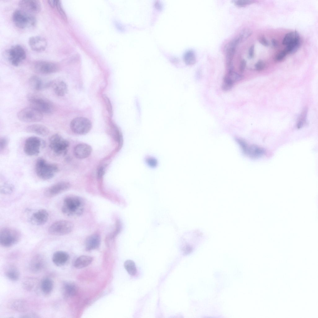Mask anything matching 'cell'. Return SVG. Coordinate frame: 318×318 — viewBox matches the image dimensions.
<instances>
[{
    "instance_id": "40",
    "label": "cell",
    "mask_w": 318,
    "mask_h": 318,
    "mask_svg": "<svg viewBox=\"0 0 318 318\" xmlns=\"http://www.w3.org/2000/svg\"><path fill=\"white\" fill-rule=\"evenodd\" d=\"M235 5L239 7H243L250 4L253 1L248 0H235L233 1Z\"/></svg>"
},
{
    "instance_id": "28",
    "label": "cell",
    "mask_w": 318,
    "mask_h": 318,
    "mask_svg": "<svg viewBox=\"0 0 318 318\" xmlns=\"http://www.w3.org/2000/svg\"><path fill=\"white\" fill-rule=\"evenodd\" d=\"M63 291L65 296L71 297L74 296L77 292V289L75 285L70 282L65 283L63 285Z\"/></svg>"
},
{
    "instance_id": "36",
    "label": "cell",
    "mask_w": 318,
    "mask_h": 318,
    "mask_svg": "<svg viewBox=\"0 0 318 318\" xmlns=\"http://www.w3.org/2000/svg\"><path fill=\"white\" fill-rule=\"evenodd\" d=\"M225 77L234 83L240 81L243 78V75L233 71L229 72Z\"/></svg>"
},
{
    "instance_id": "29",
    "label": "cell",
    "mask_w": 318,
    "mask_h": 318,
    "mask_svg": "<svg viewBox=\"0 0 318 318\" xmlns=\"http://www.w3.org/2000/svg\"><path fill=\"white\" fill-rule=\"evenodd\" d=\"M53 287V283L50 279L45 278L42 280L41 288L42 291L44 294H49L52 291Z\"/></svg>"
},
{
    "instance_id": "44",
    "label": "cell",
    "mask_w": 318,
    "mask_h": 318,
    "mask_svg": "<svg viewBox=\"0 0 318 318\" xmlns=\"http://www.w3.org/2000/svg\"><path fill=\"white\" fill-rule=\"evenodd\" d=\"M265 63L261 60H259L255 64V67L256 69L258 71H261L265 68Z\"/></svg>"
},
{
    "instance_id": "26",
    "label": "cell",
    "mask_w": 318,
    "mask_h": 318,
    "mask_svg": "<svg viewBox=\"0 0 318 318\" xmlns=\"http://www.w3.org/2000/svg\"><path fill=\"white\" fill-rule=\"evenodd\" d=\"M92 261L93 258L91 257L86 255H82L78 257L75 260L74 266L77 268H82L90 264Z\"/></svg>"
},
{
    "instance_id": "46",
    "label": "cell",
    "mask_w": 318,
    "mask_h": 318,
    "mask_svg": "<svg viewBox=\"0 0 318 318\" xmlns=\"http://www.w3.org/2000/svg\"><path fill=\"white\" fill-rule=\"evenodd\" d=\"M7 139L5 137H2L0 139V151L4 149L7 144Z\"/></svg>"
},
{
    "instance_id": "5",
    "label": "cell",
    "mask_w": 318,
    "mask_h": 318,
    "mask_svg": "<svg viewBox=\"0 0 318 318\" xmlns=\"http://www.w3.org/2000/svg\"><path fill=\"white\" fill-rule=\"evenodd\" d=\"M12 19L16 26L22 29L34 26L36 23V19L32 14L21 9L13 12Z\"/></svg>"
},
{
    "instance_id": "37",
    "label": "cell",
    "mask_w": 318,
    "mask_h": 318,
    "mask_svg": "<svg viewBox=\"0 0 318 318\" xmlns=\"http://www.w3.org/2000/svg\"><path fill=\"white\" fill-rule=\"evenodd\" d=\"M252 34V31L251 30L248 28H245L243 29L240 33L239 35L237 37L238 38L240 42L243 41L247 39Z\"/></svg>"
},
{
    "instance_id": "9",
    "label": "cell",
    "mask_w": 318,
    "mask_h": 318,
    "mask_svg": "<svg viewBox=\"0 0 318 318\" xmlns=\"http://www.w3.org/2000/svg\"><path fill=\"white\" fill-rule=\"evenodd\" d=\"M74 228V225L67 220L57 221L49 227L48 231L50 234L56 236H62L70 233Z\"/></svg>"
},
{
    "instance_id": "4",
    "label": "cell",
    "mask_w": 318,
    "mask_h": 318,
    "mask_svg": "<svg viewBox=\"0 0 318 318\" xmlns=\"http://www.w3.org/2000/svg\"><path fill=\"white\" fill-rule=\"evenodd\" d=\"M21 234L18 230L11 228L2 229L0 232V243L5 247H11L18 242L21 238Z\"/></svg>"
},
{
    "instance_id": "42",
    "label": "cell",
    "mask_w": 318,
    "mask_h": 318,
    "mask_svg": "<svg viewBox=\"0 0 318 318\" xmlns=\"http://www.w3.org/2000/svg\"><path fill=\"white\" fill-rule=\"evenodd\" d=\"M145 160L148 164L151 167H156L157 164L156 159L151 157H146Z\"/></svg>"
},
{
    "instance_id": "41",
    "label": "cell",
    "mask_w": 318,
    "mask_h": 318,
    "mask_svg": "<svg viewBox=\"0 0 318 318\" xmlns=\"http://www.w3.org/2000/svg\"><path fill=\"white\" fill-rule=\"evenodd\" d=\"M56 7L57 8L61 16L64 20H66V16L65 12L63 10L61 4V2L60 1H57Z\"/></svg>"
},
{
    "instance_id": "47",
    "label": "cell",
    "mask_w": 318,
    "mask_h": 318,
    "mask_svg": "<svg viewBox=\"0 0 318 318\" xmlns=\"http://www.w3.org/2000/svg\"><path fill=\"white\" fill-rule=\"evenodd\" d=\"M246 65V62L245 60L243 59L241 61L239 66V70L241 73H243L245 69Z\"/></svg>"
},
{
    "instance_id": "7",
    "label": "cell",
    "mask_w": 318,
    "mask_h": 318,
    "mask_svg": "<svg viewBox=\"0 0 318 318\" xmlns=\"http://www.w3.org/2000/svg\"><path fill=\"white\" fill-rule=\"evenodd\" d=\"M69 145L68 142L58 134H54L49 139V146L57 155L65 154Z\"/></svg>"
},
{
    "instance_id": "51",
    "label": "cell",
    "mask_w": 318,
    "mask_h": 318,
    "mask_svg": "<svg viewBox=\"0 0 318 318\" xmlns=\"http://www.w3.org/2000/svg\"><path fill=\"white\" fill-rule=\"evenodd\" d=\"M104 170L103 168L102 167H100L98 171V175L99 177H101L102 176L104 173Z\"/></svg>"
},
{
    "instance_id": "12",
    "label": "cell",
    "mask_w": 318,
    "mask_h": 318,
    "mask_svg": "<svg viewBox=\"0 0 318 318\" xmlns=\"http://www.w3.org/2000/svg\"><path fill=\"white\" fill-rule=\"evenodd\" d=\"M8 60L15 66H18L26 57L25 51L20 45H16L11 47L7 52Z\"/></svg>"
},
{
    "instance_id": "18",
    "label": "cell",
    "mask_w": 318,
    "mask_h": 318,
    "mask_svg": "<svg viewBox=\"0 0 318 318\" xmlns=\"http://www.w3.org/2000/svg\"><path fill=\"white\" fill-rule=\"evenodd\" d=\"M49 218V214L45 209H40L34 213L30 218V221L33 225H42L45 224Z\"/></svg>"
},
{
    "instance_id": "33",
    "label": "cell",
    "mask_w": 318,
    "mask_h": 318,
    "mask_svg": "<svg viewBox=\"0 0 318 318\" xmlns=\"http://www.w3.org/2000/svg\"><path fill=\"white\" fill-rule=\"evenodd\" d=\"M124 266L128 274L131 276H134L137 273V270L135 264L132 260H128L124 264Z\"/></svg>"
},
{
    "instance_id": "32",
    "label": "cell",
    "mask_w": 318,
    "mask_h": 318,
    "mask_svg": "<svg viewBox=\"0 0 318 318\" xmlns=\"http://www.w3.org/2000/svg\"><path fill=\"white\" fill-rule=\"evenodd\" d=\"M184 60L187 65H194L196 62V57L194 52L191 50L187 51L184 55Z\"/></svg>"
},
{
    "instance_id": "25",
    "label": "cell",
    "mask_w": 318,
    "mask_h": 318,
    "mask_svg": "<svg viewBox=\"0 0 318 318\" xmlns=\"http://www.w3.org/2000/svg\"><path fill=\"white\" fill-rule=\"evenodd\" d=\"M52 86L55 93L58 96H64L67 93V87L66 84L62 80H57L52 82Z\"/></svg>"
},
{
    "instance_id": "10",
    "label": "cell",
    "mask_w": 318,
    "mask_h": 318,
    "mask_svg": "<svg viewBox=\"0 0 318 318\" xmlns=\"http://www.w3.org/2000/svg\"><path fill=\"white\" fill-rule=\"evenodd\" d=\"M235 140L243 153L249 157L259 158L265 153V150L262 148L255 145H249L241 138H236Z\"/></svg>"
},
{
    "instance_id": "50",
    "label": "cell",
    "mask_w": 318,
    "mask_h": 318,
    "mask_svg": "<svg viewBox=\"0 0 318 318\" xmlns=\"http://www.w3.org/2000/svg\"><path fill=\"white\" fill-rule=\"evenodd\" d=\"M57 1V0H48V2L52 7H54L56 6Z\"/></svg>"
},
{
    "instance_id": "3",
    "label": "cell",
    "mask_w": 318,
    "mask_h": 318,
    "mask_svg": "<svg viewBox=\"0 0 318 318\" xmlns=\"http://www.w3.org/2000/svg\"><path fill=\"white\" fill-rule=\"evenodd\" d=\"M28 100L30 107L43 114H51L54 110V107L53 103L48 99L43 97L32 95L28 97Z\"/></svg>"
},
{
    "instance_id": "21",
    "label": "cell",
    "mask_w": 318,
    "mask_h": 318,
    "mask_svg": "<svg viewBox=\"0 0 318 318\" xmlns=\"http://www.w3.org/2000/svg\"><path fill=\"white\" fill-rule=\"evenodd\" d=\"M27 132L43 136H48L49 133L48 129L46 126L39 124H34L28 126L26 128Z\"/></svg>"
},
{
    "instance_id": "19",
    "label": "cell",
    "mask_w": 318,
    "mask_h": 318,
    "mask_svg": "<svg viewBox=\"0 0 318 318\" xmlns=\"http://www.w3.org/2000/svg\"><path fill=\"white\" fill-rule=\"evenodd\" d=\"M92 148L86 144L81 143L76 145L74 148V154L76 157L80 159L88 157L91 154Z\"/></svg>"
},
{
    "instance_id": "13",
    "label": "cell",
    "mask_w": 318,
    "mask_h": 318,
    "mask_svg": "<svg viewBox=\"0 0 318 318\" xmlns=\"http://www.w3.org/2000/svg\"><path fill=\"white\" fill-rule=\"evenodd\" d=\"M240 42L239 39L237 37L228 43L225 48L226 64L229 72L233 71L232 61L236 47Z\"/></svg>"
},
{
    "instance_id": "15",
    "label": "cell",
    "mask_w": 318,
    "mask_h": 318,
    "mask_svg": "<svg viewBox=\"0 0 318 318\" xmlns=\"http://www.w3.org/2000/svg\"><path fill=\"white\" fill-rule=\"evenodd\" d=\"M70 186L68 182H59L48 188L45 190L44 194L46 197H52L68 190Z\"/></svg>"
},
{
    "instance_id": "8",
    "label": "cell",
    "mask_w": 318,
    "mask_h": 318,
    "mask_svg": "<svg viewBox=\"0 0 318 318\" xmlns=\"http://www.w3.org/2000/svg\"><path fill=\"white\" fill-rule=\"evenodd\" d=\"M18 119L20 121L27 123L36 122L40 121L43 118V114L31 107L25 108L17 114Z\"/></svg>"
},
{
    "instance_id": "20",
    "label": "cell",
    "mask_w": 318,
    "mask_h": 318,
    "mask_svg": "<svg viewBox=\"0 0 318 318\" xmlns=\"http://www.w3.org/2000/svg\"><path fill=\"white\" fill-rule=\"evenodd\" d=\"M52 82H44L41 78L36 76L31 77L29 80V84L33 89L39 91L50 86Z\"/></svg>"
},
{
    "instance_id": "39",
    "label": "cell",
    "mask_w": 318,
    "mask_h": 318,
    "mask_svg": "<svg viewBox=\"0 0 318 318\" xmlns=\"http://www.w3.org/2000/svg\"><path fill=\"white\" fill-rule=\"evenodd\" d=\"M234 83L225 77L221 86L222 89L225 91L230 90L233 87Z\"/></svg>"
},
{
    "instance_id": "23",
    "label": "cell",
    "mask_w": 318,
    "mask_h": 318,
    "mask_svg": "<svg viewBox=\"0 0 318 318\" xmlns=\"http://www.w3.org/2000/svg\"><path fill=\"white\" fill-rule=\"evenodd\" d=\"M100 237L97 234H93L89 236L85 241L86 249L90 251L98 248L100 243Z\"/></svg>"
},
{
    "instance_id": "14",
    "label": "cell",
    "mask_w": 318,
    "mask_h": 318,
    "mask_svg": "<svg viewBox=\"0 0 318 318\" xmlns=\"http://www.w3.org/2000/svg\"><path fill=\"white\" fill-rule=\"evenodd\" d=\"M34 68L37 72L42 74H49L57 71L59 69L56 64L45 61H39L34 65Z\"/></svg>"
},
{
    "instance_id": "48",
    "label": "cell",
    "mask_w": 318,
    "mask_h": 318,
    "mask_svg": "<svg viewBox=\"0 0 318 318\" xmlns=\"http://www.w3.org/2000/svg\"><path fill=\"white\" fill-rule=\"evenodd\" d=\"M259 41V42L264 46H267L269 45V43L268 40L263 36L260 38Z\"/></svg>"
},
{
    "instance_id": "30",
    "label": "cell",
    "mask_w": 318,
    "mask_h": 318,
    "mask_svg": "<svg viewBox=\"0 0 318 318\" xmlns=\"http://www.w3.org/2000/svg\"><path fill=\"white\" fill-rule=\"evenodd\" d=\"M299 39V35L297 32L294 31L290 32L285 35L283 40L282 44L287 46Z\"/></svg>"
},
{
    "instance_id": "27",
    "label": "cell",
    "mask_w": 318,
    "mask_h": 318,
    "mask_svg": "<svg viewBox=\"0 0 318 318\" xmlns=\"http://www.w3.org/2000/svg\"><path fill=\"white\" fill-rule=\"evenodd\" d=\"M6 276L10 280L15 281L19 279L20 275L17 269L13 266H9L5 271Z\"/></svg>"
},
{
    "instance_id": "16",
    "label": "cell",
    "mask_w": 318,
    "mask_h": 318,
    "mask_svg": "<svg viewBox=\"0 0 318 318\" xmlns=\"http://www.w3.org/2000/svg\"><path fill=\"white\" fill-rule=\"evenodd\" d=\"M19 5L20 9L31 14L39 12L41 9V4L38 0H20Z\"/></svg>"
},
{
    "instance_id": "34",
    "label": "cell",
    "mask_w": 318,
    "mask_h": 318,
    "mask_svg": "<svg viewBox=\"0 0 318 318\" xmlns=\"http://www.w3.org/2000/svg\"><path fill=\"white\" fill-rule=\"evenodd\" d=\"M14 189V186L12 184L6 182L1 186L0 192L3 194H9L13 192Z\"/></svg>"
},
{
    "instance_id": "2",
    "label": "cell",
    "mask_w": 318,
    "mask_h": 318,
    "mask_svg": "<svg viewBox=\"0 0 318 318\" xmlns=\"http://www.w3.org/2000/svg\"><path fill=\"white\" fill-rule=\"evenodd\" d=\"M35 171L38 176L44 180L49 179L52 178L58 171L57 166L48 163L43 158H39L35 165Z\"/></svg>"
},
{
    "instance_id": "1",
    "label": "cell",
    "mask_w": 318,
    "mask_h": 318,
    "mask_svg": "<svg viewBox=\"0 0 318 318\" xmlns=\"http://www.w3.org/2000/svg\"><path fill=\"white\" fill-rule=\"evenodd\" d=\"M84 206V202L81 198L77 196H69L64 200L61 211L68 216H77L82 213Z\"/></svg>"
},
{
    "instance_id": "31",
    "label": "cell",
    "mask_w": 318,
    "mask_h": 318,
    "mask_svg": "<svg viewBox=\"0 0 318 318\" xmlns=\"http://www.w3.org/2000/svg\"><path fill=\"white\" fill-rule=\"evenodd\" d=\"M11 308L16 311H24L28 308L27 303L23 300H16L12 302L11 304Z\"/></svg>"
},
{
    "instance_id": "49",
    "label": "cell",
    "mask_w": 318,
    "mask_h": 318,
    "mask_svg": "<svg viewBox=\"0 0 318 318\" xmlns=\"http://www.w3.org/2000/svg\"><path fill=\"white\" fill-rule=\"evenodd\" d=\"M254 45H252L248 50V56L250 58H252L254 56Z\"/></svg>"
},
{
    "instance_id": "17",
    "label": "cell",
    "mask_w": 318,
    "mask_h": 318,
    "mask_svg": "<svg viewBox=\"0 0 318 318\" xmlns=\"http://www.w3.org/2000/svg\"><path fill=\"white\" fill-rule=\"evenodd\" d=\"M29 44L31 49L35 52H40L44 50L47 46V42L43 38L34 36L30 38Z\"/></svg>"
},
{
    "instance_id": "35",
    "label": "cell",
    "mask_w": 318,
    "mask_h": 318,
    "mask_svg": "<svg viewBox=\"0 0 318 318\" xmlns=\"http://www.w3.org/2000/svg\"><path fill=\"white\" fill-rule=\"evenodd\" d=\"M300 46V39L286 46L284 50L287 53H293L296 52Z\"/></svg>"
},
{
    "instance_id": "38",
    "label": "cell",
    "mask_w": 318,
    "mask_h": 318,
    "mask_svg": "<svg viewBox=\"0 0 318 318\" xmlns=\"http://www.w3.org/2000/svg\"><path fill=\"white\" fill-rule=\"evenodd\" d=\"M307 110L305 108L302 112L300 115L297 123V127L298 128H300L303 127L306 118Z\"/></svg>"
},
{
    "instance_id": "6",
    "label": "cell",
    "mask_w": 318,
    "mask_h": 318,
    "mask_svg": "<svg viewBox=\"0 0 318 318\" xmlns=\"http://www.w3.org/2000/svg\"><path fill=\"white\" fill-rule=\"evenodd\" d=\"M45 145L44 141L40 138L36 136L30 137L25 141L24 151L28 156H36L39 153L41 149L44 148Z\"/></svg>"
},
{
    "instance_id": "11",
    "label": "cell",
    "mask_w": 318,
    "mask_h": 318,
    "mask_svg": "<svg viewBox=\"0 0 318 318\" xmlns=\"http://www.w3.org/2000/svg\"><path fill=\"white\" fill-rule=\"evenodd\" d=\"M71 130L79 134H84L91 130L92 125L88 119L84 117H77L73 119L70 124Z\"/></svg>"
},
{
    "instance_id": "45",
    "label": "cell",
    "mask_w": 318,
    "mask_h": 318,
    "mask_svg": "<svg viewBox=\"0 0 318 318\" xmlns=\"http://www.w3.org/2000/svg\"><path fill=\"white\" fill-rule=\"evenodd\" d=\"M104 101L106 104L107 108L110 116H112V109L111 104L109 99L105 96H103Z\"/></svg>"
},
{
    "instance_id": "52",
    "label": "cell",
    "mask_w": 318,
    "mask_h": 318,
    "mask_svg": "<svg viewBox=\"0 0 318 318\" xmlns=\"http://www.w3.org/2000/svg\"><path fill=\"white\" fill-rule=\"evenodd\" d=\"M271 43L272 45L275 47H277L279 45L278 41L274 39H273L271 40Z\"/></svg>"
},
{
    "instance_id": "24",
    "label": "cell",
    "mask_w": 318,
    "mask_h": 318,
    "mask_svg": "<svg viewBox=\"0 0 318 318\" xmlns=\"http://www.w3.org/2000/svg\"><path fill=\"white\" fill-rule=\"evenodd\" d=\"M69 257L68 254L63 251H58L53 254L52 260L57 266H61L64 265L68 261Z\"/></svg>"
},
{
    "instance_id": "22",
    "label": "cell",
    "mask_w": 318,
    "mask_h": 318,
    "mask_svg": "<svg viewBox=\"0 0 318 318\" xmlns=\"http://www.w3.org/2000/svg\"><path fill=\"white\" fill-rule=\"evenodd\" d=\"M45 261L43 258L40 255L35 256L31 260L30 265L31 271L34 273L39 272L43 268Z\"/></svg>"
},
{
    "instance_id": "43",
    "label": "cell",
    "mask_w": 318,
    "mask_h": 318,
    "mask_svg": "<svg viewBox=\"0 0 318 318\" xmlns=\"http://www.w3.org/2000/svg\"><path fill=\"white\" fill-rule=\"evenodd\" d=\"M287 52L284 50L281 51L278 53L275 57V60L277 61H281L286 56Z\"/></svg>"
}]
</instances>
